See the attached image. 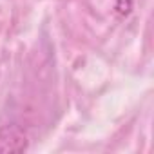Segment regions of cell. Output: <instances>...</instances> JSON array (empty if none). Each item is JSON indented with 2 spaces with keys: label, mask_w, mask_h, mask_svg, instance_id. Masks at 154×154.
I'll return each mask as SVG.
<instances>
[{
  "label": "cell",
  "mask_w": 154,
  "mask_h": 154,
  "mask_svg": "<svg viewBox=\"0 0 154 154\" xmlns=\"http://www.w3.org/2000/svg\"><path fill=\"white\" fill-rule=\"evenodd\" d=\"M26 150V136L15 129L6 127L0 131V152H22Z\"/></svg>",
  "instance_id": "6da1fadb"
}]
</instances>
